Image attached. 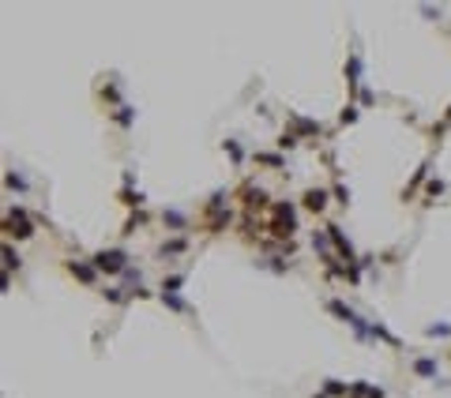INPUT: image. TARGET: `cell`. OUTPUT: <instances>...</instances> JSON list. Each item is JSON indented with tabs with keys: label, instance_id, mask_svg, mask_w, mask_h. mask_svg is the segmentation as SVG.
I'll use <instances>...</instances> for the list:
<instances>
[{
	"label": "cell",
	"instance_id": "4",
	"mask_svg": "<svg viewBox=\"0 0 451 398\" xmlns=\"http://www.w3.org/2000/svg\"><path fill=\"white\" fill-rule=\"evenodd\" d=\"M241 195H245V211H264V207H267V192H264V188L245 184V188H241Z\"/></svg>",
	"mask_w": 451,
	"mask_h": 398
},
{
	"label": "cell",
	"instance_id": "11",
	"mask_svg": "<svg viewBox=\"0 0 451 398\" xmlns=\"http://www.w3.org/2000/svg\"><path fill=\"white\" fill-rule=\"evenodd\" d=\"M184 252V240H170V244H162V255H177Z\"/></svg>",
	"mask_w": 451,
	"mask_h": 398
},
{
	"label": "cell",
	"instance_id": "7",
	"mask_svg": "<svg viewBox=\"0 0 451 398\" xmlns=\"http://www.w3.org/2000/svg\"><path fill=\"white\" fill-rule=\"evenodd\" d=\"M293 128L305 132V136H320V124H316V120H305V117H293Z\"/></svg>",
	"mask_w": 451,
	"mask_h": 398
},
{
	"label": "cell",
	"instance_id": "1",
	"mask_svg": "<svg viewBox=\"0 0 451 398\" xmlns=\"http://www.w3.org/2000/svg\"><path fill=\"white\" fill-rule=\"evenodd\" d=\"M94 271H105V274H124L128 271V255L120 248H109V252H98L94 255Z\"/></svg>",
	"mask_w": 451,
	"mask_h": 398
},
{
	"label": "cell",
	"instance_id": "8",
	"mask_svg": "<svg viewBox=\"0 0 451 398\" xmlns=\"http://www.w3.org/2000/svg\"><path fill=\"white\" fill-rule=\"evenodd\" d=\"M354 398H383V391H380V387H365V383H358V387H354Z\"/></svg>",
	"mask_w": 451,
	"mask_h": 398
},
{
	"label": "cell",
	"instance_id": "10",
	"mask_svg": "<svg viewBox=\"0 0 451 398\" xmlns=\"http://www.w3.org/2000/svg\"><path fill=\"white\" fill-rule=\"evenodd\" d=\"M162 222H170V226H177V229H180V226H184V214H177V211H166V214H162Z\"/></svg>",
	"mask_w": 451,
	"mask_h": 398
},
{
	"label": "cell",
	"instance_id": "13",
	"mask_svg": "<svg viewBox=\"0 0 451 398\" xmlns=\"http://www.w3.org/2000/svg\"><path fill=\"white\" fill-rule=\"evenodd\" d=\"M256 161H264V165H282L278 154H256Z\"/></svg>",
	"mask_w": 451,
	"mask_h": 398
},
{
	"label": "cell",
	"instance_id": "5",
	"mask_svg": "<svg viewBox=\"0 0 451 398\" xmlns=\"http://www.w3.org/2000/svg\"><path fill=\"white\" fill-rule=\"evenodd\" d=\"M324 207H327V192H324V188H308V192H305V211L320 214Z\"/></svg>",
	"mask_w": 451,
	"mask_h": 398
},
{
	"label": "cell",
	"instance_id": "9",
	"mask_svg": "<svg viewBox=\"0 0 451 398\" xmlns=\"http://www.w3.org/2000/svg\"><path fill=\"white\" fill-rule=\"evenodd\" d=\"M414 368H417L421 376H436V361H417Z\"/></svg>",
	"mask_w": 451,
	"mask_h": 398
},
{
	"label": "cell",
	"instance_id": "3",
	"mask_svg": "<svg viewBox=\"0 0 451 398\" xmlns=\"http://www.w3.org/2000/svg\"><path fill=\"white\" fill-rule=\"evenodd\" d=\"M4 233H8V237H30V233H34V229H30V222H26V214L19 211H8V218H4Z\"/></svg>",
	"mask_w": 451,
	"mask_h": 398
},
{
	"label": "cell",
	"instance_id": "6",
	"mask_svg": "<svg viewBox=\"0 0 451 398\" xmlns=\"http://www.w3.org/2000/svg\"><path fill=\"white\" fill-rule=\"evenodd\" d=\"M68 271L83 282H94V263H68Z\"/></svg>",
	"mask_w": 451,
	"mask_h": 398
},
{
	"label": "cell",
	"instance_id": "2",
	"mask_svg": "<svg viewBox=\"0 0 451 398\" xmlns=\"http://www.w3.org/2000/svg\"><path fill=\"white\" fill-rule=\"evenodd\" d=\"M293 207L289 203H274L271 207V233L274 237H289V233H293Z\"/></svg>",
	"mask_w": 451,
	"mask_h": 398
},
{
	"label": "cell",
	"instance_id": "12",
	"mask_svg": "<svg viewBox=\"0 0 451 398\" xmlns=\"http://www.w3.org/2000/svg\"><path fill=\"white\" fill-rule=\"evenodd\" d=\"M4 263H8V271H11V267H19V255L11 252V244H4Z\"/></svg>",
	"mask_w": 451,
	"mask_h": 398
},
{
	"label": "cell",
	"instance_id": "14",
	"mask_svg": "<svg viewBox=\"0 0 451 398\" xmlns=\"http://www.w3.org/2000/svg\"><path fill=\"white\" fill-rule=\"evenodd\" d=\"M117 120H120V124H132V105H120V113H117Z\"/></svg>",
	"mask_w": 451,
	"mask_h": 398
}]
</instances>
